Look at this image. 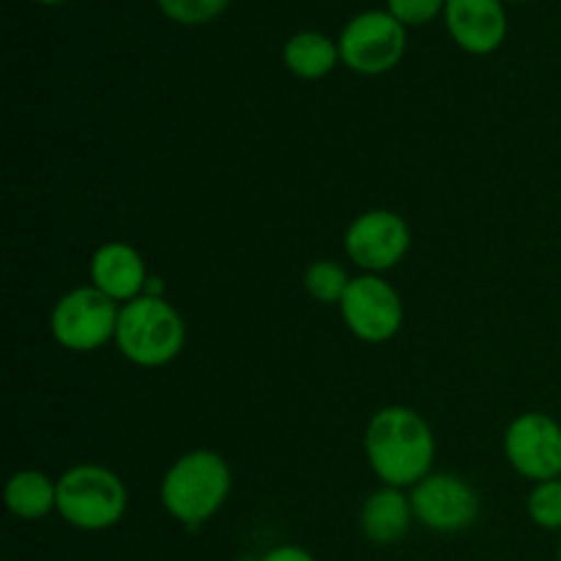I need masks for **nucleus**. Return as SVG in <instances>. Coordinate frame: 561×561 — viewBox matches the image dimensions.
<instances>
[{"label": "nucleus", "instance_id": "nucleus-1", "mask_svg": "<svg viewBox=\"0 0 561 561\" xmlns=\"http://www.w3.org/2000/svg\"><path fill=\"white\" fill-rule=\"evenodd\" d=\"M365 447L373 471L389 488L420 485L436 455V442L427 422L403 405H392L373 416Z\"/></svg>", "mask_w": 561, "mask_h": 561}, {"label": "nucleus", "instance_id": "nucleus-2", "mask_svg": "<svg viewBox=\"0 0 561 561\" xmlns=\"http://www.w3.org/2000/svg\"><path fill=\"white\" fill-rule=\"evenodd\" d=\"M230 493V469L217 453L197 449L170 466L162 480V504L175 520L197 529L225 504Z\"/></svg>", "mask_w": 561, "mask_h": 561}, {"label": "nucleus", "instance_id": "nucleus-3", "mask_svg": "<svg viewBox=\"0 0 561 561\" xmlns=\"http://www.w3.org/2000/svg\"><path fill=\"white\" fill-rule=\"evenodd\" d=\"M184 321L159 296H137L118 316V348L140 367L168 365L184 348Z\"/></svg>", "mask_w": 561, "mask_h": 561}, {"label": "nucleus", "instance_id": "nucleus-4", "mask_svg": "<svg viewBox=\"0 0 561 561\" xmlns=\"http://www.w3.org/2000/svg\"><path fill=\"white\" fill-rule=\"evenodd\" d=\"M58 513L82 531H102L126 513V488L102 466H75L58 480Z\"/></svg>", "mask_w": 561, "mask_h": 561}, {"label": "nucleus", "instance_id": "nucleus-5", "mask_svg": "<svg viewBox=\"0 0 561 561\" xmlns=\"http://www.w3.org/2000/svg\"><path fill=\"white\" fill-rule=\"evenodd\" d=\"M340 60L359 75H383L405 53V25L389 11H362L340 33Z\"/></svg>", "mask_w": 561, "mask_h": 561}, {"label": "nucleus", "instance_id": "nucleus-6", "mask_svg": "<svg viewBox=\"0 0 561 561\" xmlns=\"http://www.w3.org/2000/svg\"><path fill=\"white\" fill-rule=\"evenodd\" d=\"M115 301L99 288H75L55 305L53 334L69 351H96L118 332Z\"/></svg>", "mask_w": 561, "mask_h": 561}, {"label": "nucleus", "instance_id": "nucleus-7", "mask_svg": "<svg viewBox=\"0 0 561 561\" xmlns=\"http://www.w3.org/2000/svg\"><path fill=\"white\" fill-rule=\"evenodd\" d=\"M340 310L351 332L365 343H383L394 337L403 323V305H400L398 290L387 279L373 277V274L351 279Z\"/></svg>", "mask_w": 561, "mask_h": 561}, {"label": "nucleus", "instance_id": "nucleus-8", "mask_svg": "<svg viewBox=\"0 0 561 561\" xmlns=\"http://www.w3.org/2000/svg\"><path fill=\"white\" fill-rule=\"evenodd\" d=\"M504 455L526 480H557L561 474V425L546 414L518 416L504 436Z\"/></svg>", "mask_w": 561, "mask_h": 561}, {"label": "nucleus", "instance_id": "nucleus-9", "mask_svg": "<svg viewBox=\"0 0 561 561\" xmlns=\"http://www.w3.org/2000/svg\"><path fill=\"white\" fill-rule=\"evenodd\" d=\"M414 515L433 531L469 529L480 515V499L469 482L453 474L425 477L411 493Z\"/></svg>", "mask_w": 561, "mask_h": 561}, {"label": "nucleus", "instance_id": "nucleus-10", "mask_svg": "<svg viewBox=\"0 0 561 561\" xmlns=\"http://www.w3.org/2000/svg\"><path fill=\"white\" fill-rule=\"evenodd\" d=\"M409 225L392 211L362 214L345 233V250H348L351 261L370 272H387V268L398 266L409 252Z\"/></svg>", "mask_w": 561, "mask_h": 561}, {"label": "nucleus", "instance_id": "nucleus-11", "mask_svg": "<svg viewBox=\"0 0 561 561\" xmlns=\"http://www.w3.org/2000/svg\"><path fill=\"white\" fill-rule=\"evenodd\" d=\"M444 20L449 36L471 55L493 53L507 36L504 0H447Z\"/></svg>", "mask_w": 561, "mask_h": 561}, {"label": "nucleus", "instance_id": "nucleus-12", "mask_svg": "<svg viewBox=\"0 0 561 561\" xmlns=\"http://www.w3.org/2000/svg\"><path fill=\"white\" fill-rule=\"evenodd\" d=\"M93 288L107 294L113 301H131L140 296L146 283V263L140 252L124 241H110L99 247L91 261Z\"/></svg>", "mask_w": 561, "mask_h": 561}, {"label": "nucleus", "instance_id": "nucleus-13", "mask_svg": "<svg viewBox=\"0 0 561 561\" xmlns=\"http://www.w3.org/2000/svg\"><path fill=\"white\" fill-rule=\"evenodd\" d=\"M411 513L414 507L398 488H383V491L373 493L362 507V529H365L367 540L389 546V542L405 537L411 526Z\"/></svg>", "mask_w": 561, "mask_h": 561}, {"label": "nucleus", "instance_id": "nucleus-14", "mask_svg": "<svg viewBox=\"0 0 561 561\" xmlns=\"http://www.w3.org/2000/svg\"><path fill=\"white\" fill-rule=\"evenodd\" d=\"M285 66L301 80H321L337 66L340 47L318 31H301L285 42Z\"/></svg>", "mask_w": 561, "mask_h": 561}, {"label": "nucleus", "instance_id": "nucleus-15", "mask_svg": "<svg viewBox=\"0 0 561 561\" xmlns=\"http://www.w3.org/2000/svg\"><path fill=\"white\" fill-rule=\"evenodd\" d=\"M5 504L16 518H44L49 510H58V485L42 471H20L5 485Z\"/></svg>", "mask_w": 561, "mask_h": 561}, {"label": "nucleus", "instance_id": "nucleus-16", "mask_svg": "<svg viewBox=\"0 0 561 561\" xmlns=\"http://www.w3.org/2000/svg\"><path fill=\"white\" fill-rule=\"evenodd\" d=\"M348 285L351 279L345 274V268L332 261L312 263L305 274V288L310 290L312 299L323 301V305H329V301H343Z\"/></svg>", "mask_w": 561, "mask_h": 561}, {"label": "nucleus", "instance_id": "nucleus-17", "mask_svg": "<svg viewBox=\"0 0 561 561\" xmlns=\"http://www.w3.org/2000/svg\"><path fill=\"white\" fill-rule=\"evenodd\" d=\"M529 515L540 529L561 531V480L537 482L529 493Z\"/></svg>", "mask_w": 561, "mask_h": 561}, {"label": "nucleus", "instance_id": "nucleus-18", "mask_svg": "<svg viewBox=\"0 0 561 561\" xmlns=\"http://www.w3.org/2000/svg\"><path fill=\"white\" fill-rule=\"evenodd\" d=\"M162 14L179 25H203L222 14L230 0H157Z\"/></svg>", "mask_w": 561, "mask_h": 561}, {"label": "nucleus", "instance_id": "nucleus-19", "mask_svg": "<svg viewBox=\"0 0 561 561\" xmlns=\"http://www.w3.org/2000/svg\"><path fill=\"white\" fill-rule=\"evenodd\" d=\"M447 0H387V11L403 25H425L444 11Z\"/></svg>", "mask_w": 561, "mask_h": 561}, {"label": "nucleus", "instance_id": "nucleus-20", "mask_svg": "<svg viewBox=\"0 0 561 561\" xmlns=\"http://www.w3.org/2000/svg\"><path fill=\"white\" fill-rule=\"evenodd\" d=\"M263 561H316V559H312V553H307L305 548L299 546H279V548H272V551L263 557Z\"/></svg>", "mask_w": 561, "mask_h": 561}, {"label": "nucleus", "instance_id": "nucleus-21", "mask_svg": "<svg viewBox=\"0 0 561 561\" xmlns=\"http://www.w3.org/2000/svg\"><path fill=\"white\" fill-rule=\"evenodd\" d=\"M36 3H44V5H58V3H66V0H36Z\"/></svg>", "mask_w": 561, "mask_h": 561}, {"label": "nucleus", "instance_id": "nucleus-22", "mask_svg": "<svg viewBox=\"0 0 561 561\" xmlns=\"http://www.w3.org/2000/svg\"><path fill=\"white\" fill-rule=\"evenodd\" d=\"M559 561H561V542H559Z\"/></svg>", "mask_w": 561, "mask_h": 561}]
</instances>
